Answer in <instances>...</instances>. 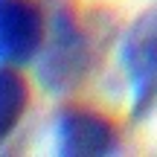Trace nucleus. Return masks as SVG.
<instances>
[{
    "instance_id": "1",
    "label": "nucleus",
    "mask_w": 157,
    "mask_h": 157,
    "mask_svg": "<svg viewBox=\"0 0 157 157\" xmlns=\"http://www.w3.org/2000/svg\"><path fill=\"white\" fill-rule=\"evenodd\" d=\"M38 61V82L47 93L67 96L93 70V47L70 6H58L47 23V41Z\"/></svg>"
},
{
    "instance_id": "2",
    "label": "nucleus",
    "mask_w": 157,
    "mask_h": 157,
    "mask_svg": "<svg viewBox=\"0 0 157 157\" xmlns=\"http://www.w3.org/2000/svg\"><path fill=\"white\" fill-rule=\"evenodd\" d=\"M119 67L131 84V117H148L157 105V6L137 15V21L125 29Z\"/></svg>"
},
{
    "instance_id": "3",
    "label": "nucleus",
    "mask_w": 157,
    "mask_h": 157,
    "mask_svg": "<svg viewBox=\"0 0 157 157\" xmlns=\"http://www.w3.org/2000/svg\"><path fill=\"white\" fill-rule=\"evenodd\" d=\"M47 41V21L32 0H0V64L35 61Z\"/></svg>"
},
{
    "instance_id": "4",
    "label": "nucleus",
    "mask_w": 157,
    "mask_h": 157,
    "mask_svg": "<svg viewBox=\"0 0 157 157\" xmlns=\"http://www.w3.org/2000/svg\"><path fill=\"white\" fill-rule=\"evenodd\" d=\"M56 143L67 157H105L119 148V131L105 113L73 105L58 113Z\"/></svg>"
},
{
    "instance_id": "5",
    "label": "nucleus",
    "mask_w": 157,
    "mask_h": 157,
    "mask_svg": "<svg viewBox=\"0 0 157 157\" xmlns=\"http://www.w3.org/2000/svg\"><path fill=\"white\" fill-rule=\"evenodd\" d=\"M29 82L12 64H0V146L15 134L29 108Z\"/></svg>"
}]
</instances>
